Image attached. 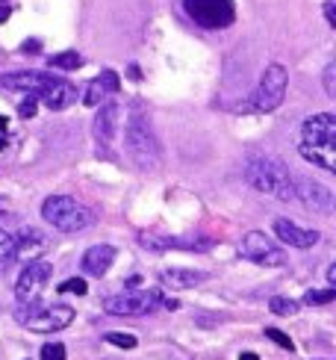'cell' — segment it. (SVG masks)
Here are the masks:
<instances>
[{"label": "cell", "mask_w": 336, "mask_h": 360, "mask_svg": "<svg viewBox=\"0 0 336 360\" xmlns=\"http://www.w3.org/2000/svg\"><path fill=\"white\" fill-rule=\"evenodd\" d=\"M36 98H39L48 110H65V107H71V103L77 101V89H74L68 80L53 77V83H51V86H44Z\"/></svg>", "instance_id": "5bb4252c"}, {"label": "cell", "mask_w": 336, "mask_h": 360, "mask_svg": "<svg viewBox=\"0 0 336 360\" xmlns=\"http://www.w3.org/2000/svg\"><path fill=\"white\" fill-rule=\"evenodd\" d=\"M118 103H103V107L98 110L95 115V124H91V130H95V139L101 145H112L115 142V130H118Z\"/></svg>", "instance_id": "9a60e30c"}, {"label": "cell", "mask_w": 336, "mask_h": 360, "mask_svg": "<svg viewBox=\"0 0 336 360\" xmlns=\"http://www.w3.org/2000/svg\"><path fill=\"white\" fill-rule=\"evenodd\" d=\"M0 4H4V0H0Z\"/></svg>", "instance_id": "60d3db41"}, {"label": "cell", "mask_w": 336, "mask_h": 360, "mask_svg": "<svg viewBox=\"0 0 336 360\" xmlns=\"http://www.w3.org/2000/svg\"><path fill=\"white\" fill-rule=\"evenodd\" d=\"M295 201H301L304 207H310L313 213H325L330 216L333 210V192L322 184H316L310 177H301L295 174Z\"/></svg>", "instance_id": "8fae6325"}, {"label": "cell", "mask_w": 336, "mask_h": 360, "mask_svg": "<svg viewBox=\"0 0 336 360\" xmlns=\"http://www.w3.org/2000/svg\"><path fill=\"white\" fill-rule=\"evenodd\" d=\"M98 80L103 83V89H106V92H110V95H115L118 89H121V80H118V74H115V71H103Z\"/></svg>", "instance_id": "f1b7e54d"}, {"label": "cell", "mask_w": 336, "mask_h": 360, "mask_svg": "<svg viewBox=\"0 0 336 360\" xmlns=\"http://www.w3.org/2000/svg\"><path fill=\"white\" fill-rule=\"evenodd\" d=\"M106 98V89H103V83L101 80H91L89 86H86V95H83V103L86 107H98V103Z\"/></svg>", "instance_id": "603a6c76"}, {"label": "cell", "mask_w": 336, "mask_h": 360, "mask_svg": "<svg viewBox=\"0 0 336 360\" xmlns=\"http://www.w3.org/2000/svg\"><path fill=\"white\" fill-rule=\"evenodd\" d=\"M328 283H330V287H336V266L328 269Z\"/></svg>", "instance_id": "8d00e7d4"}, {"label": "cell", "mask_w": 336, "mask_h": 360, "mask_svg": "<svg viewBox=\"0 0 336 360\" xmlns=\"http://www.w3.org/2000/svg\"><path fill=\"white\" fill-rule=\"evenodd\" d=\"M274 236H278L280 243L292 245V248H313V245H318V239H322V233H318V231L301 228V224L289 221V219L274 221Z\"/></svg>", "instance_id": "7c38bea8"}, {"label": "cell", "mask_w": 336, "mask_h": 360, "mask_svg": "<svg viewBox=\"0 0 336 360\" xmlns=\"http://www.w3.org/2000/svg\"><path fill=\"white\" fill-rule=\"evenodd\" d=\"M266 337H269L271 342H278V346H280V349H286V352H292V349H295V342L289 340L283 331H278V328H266Z\"/></svg>", "instance_id": "484cf974"}, {"label": "cell", "mask_w": 336, "mask_h": 360, "mask_svg": "<svg viewBox=\"0 0 336 360\" xmlns=\"http://www.w3.org/2000/svg\"><path fill=\"white\" fill-rule=\"evenodd\" d=\"M21 325H27L30 331L36 334H48V331H63L74 322V307L68 304H48V307H39L30 302V313L27 310H18L15 313Z\"/></svg>", "instance_id": "ba28073f"}, {"label": "cell", "mask_w": 336, "mask_h": 360, "mask_svg": "<svg viewBox=\"0 0 336 360\" xmlns=\"http://www.w3.org/2000/svg\"><path fill=\"white\" fill-rule=\"evenodd\" d=\"M183 9L204 30H224L236 21L233 0H183Z\"/></svg>", "instance_id": "52a82bcc"}, {"label": "cell", "mask_w": 336, "mask_h": 360, "mask_svg": "<svg viewBox=\"0 0 336 360\" xmlns=\"http://www.w3.org/2000/svg\"><path fill=\"white\" fill-rule=\"evenodd\" d=\"M44 248V233L36 228H24L15 236V257L18 260H36Z\"/></svg>", "instance_id": "d6986e66"}, {"label": "cell", "mask_w": 336, "mask_h": 360, "mask_svg": "<svg viewBox=\"0 0 336 360\" xmlns=\"http://www.w3.org/2000/svg\"><path fill=\"white\" fill-rule=\"evenodd\" d=\"M124 148L130 160L139 166L142 172H150L160 166V142H157V133L150 127V122L145 115H130L127 118V127H124Z\"/></svg>", "instance_id": "3957f363"}, {"label": "cell", "mask_w": 336, "mask_h": 360, "mask_svg": "<svg viewBox=\"0 0 336 360\" xmlns=\"http://www.w3.org/2000/svg\"><path fill=\"white\" fill-rule=\"evenodd\" d=\"M286 86H289V74L283 65H269L263 71V77H259V86L254 89L251 95V110L254 112H271L278 110L283 98H286Z\"/></svg>", "instance_id": "8992f818"}, {"label": "cell", "mask_w": 336, "mask_h": 360, "mask_svg": "<svg viewBox=\"0 0 336 360\" xmlns=\"http://www.w3.org/2000/svg\"><path fill=\"white\" fill-rule=\"evenodd\" d=\"M209 275L207 272H198V269H162L160 281L165 287H174V290H192L198 283H204Z\"/></svg>", "instance_id": "ac0fdd59"}, {"label": "cell", "mask_w": 336, "mask_h": 360, "mask_svg": "<svg viewBox=\"0 0 336 360\" xmlns=\"http://www.w3.org/2000/svg\"><path fill=\"white\" fill-rule=\"evenodd\" d=\"M9 18V6H4V4H0V24H4Z\"/></svg>", "instance_id": "74e56055"}, {"label": "cell", "mask_w": 336, "mask_h": 360, "mask_svg": "<svg viewBox=\"0 0 336 360\" xmlns=\"http://www.w3.org/2000/svg\"><path fill=\"white\" fill-rule=\"evenodd\" d=\"M41 219L63 233H80L91 224V210L71 195H51L41 204Z\"/></svg>", "instance_id": "277c9868"}, {"label": "cell", "mask_w": 336, "mask_h": 360, "mask_svg": "<svg viewBox=\"0 0 336 360\" xmlns=\"http://www.w3.org/2000/svg\"><path fill=\"white\" fill-rule=\"evenodd\" d=\"M239 254L251 263H259V266H283L286 263V254L274 245L263 231H251V233L242 236Z\"/></svg>", "instance_id": "9c48e42d"}, {"label": "cell", "mask_w": 336, "mask_h": 360, "mask_svg": "<svg viewBox=\"0 0 336 360\" xmlns=\"http://www.w3.org/2000/svg\"><path fill=\"white\" fill-rule=\"evenodd\" d=\"M333 74H336V65L330 63V65L325 68V92H328L330 98H336V86H333Z\"/></svg>", "instance_id": "4dcf8cb0"}, {"label": "cell", "mask_w": 336, "mask_h": 360, "mask_svg": "<svg viewBox=\"0 0 336 360\" xmlns=\"http://www.w3.org/2000/svg\"><path fill=\"white\" fill-rule=\"evenodd\" d=\"M245 184L278 201H295V174L278 157L254 154L245 162Z\"/></svg>", "instance_id": "7a4b0ae2"}, {"label": "cell", "mask_w": 336, "mask_h": 360, "mask_svg": "<svg viewBox=\"0 0 336 360\" xmlns=\"http://www.w3.org/2000/svg\"><path fill=\"white\" fill-rule=\"evenodd\" d=\"M80 65H83V56L77 51H63L51 56V68H59V71H77Z\"/></svg>", "instance_id": "ffe728a7"}, {"label": "cell", "mask_w": 336, "mask_h": 360, "mask_svg": "<svg viewBox=\"0 0 336 360\" xmlns=\"http://www.w3.org/2000/svg\"><path fill=\"white\" fill-rule=\"evenodd\" d=\"M53 272V266L48 260H30L24 269H21V275H18V283H15V298H18L21 304H30V302H36L39 292L44 290V283H48Z\"/></svg>", "instance_id": "30bf717a"}, {"label": "cell", "mask_w": 336, "mask_h": 360, "mask_svg": "<svg viewBox=\"0 0 336 360\" xmlns=\"http://www.w3.org/2000/svg\"><path fill=\"white\" fill-rule=\"evenodd\" d=\"M139 283H142V278H130L124 287H127V290H139Z\"/></svg>", "instance_id": "d590c367"}, {"label": "cell", "mask_w": 336, "mask_h": 360, "mask_svg": "<svg viewBox=\"0 0 336 360\" xmlns=\"http://www.w3.org/2000/svg\"><path fill=\"white\" fill-rule=\"evenodd\" d=\"M271 313H278V316H295L298 313V302H292V298H283V295H274L269 302Z\"/></svg>", "instance_id": "7402d4cb"}, {"label": "cell", "mask_w": 336, "mask_h": 360, "mask_svg": "<svg viewBox=\"0 0 336 360\" xmlns=\"http://www.w3.org/2000/svg\"><path fill=\"white\" fill-rule=\"evenodd\" d=\"M24 51H27V53H30V51L36 53V51H39V41H27V44H24Z\"/></svg>", "instance_id": "f35d334b"}, {"label": "cell", "mask_w": 336, "mask_h": 360, "mask_svg": "<svg viewBox=\"0 0 336 360\" xmlns=\"http://www.w3.org/2000/svg\"><path fill=\"white\" fill-rule=\"evenodd\" d=\"M145 248H186V251H207L212 243L209 239L195 236H142Z\"/></svg>", "instance_id": "e0dca14e"}, {"label": "cell", "mask_w": 336, "mask_h": 360, "mask_svg": "<svg viewBox=\"0 0 336 360\" xmlns=\"http://www.w3.org/2000/svg\"><path fill=\"white\" fill-rule=\"evenodd\" d=\"M239 360H259V357H257L254 352H242V354H239Z\"/></svg>", "instance_id": "ab89813d"}, {"label": "cell", "mask_w": 336, "mask_h": 360, "mask_svg": "<svg viewBox=\"0 0 336 360\" xmlns=\"http://www.w3.org/2000/svg\"><path fill=\"white\" fill-rule=\"evenodd\" d=\"M325 18H328V24H330V27H336V12H333V0H328V4H325Z\"/></svg>", "instance_id": "836d02e7"}, {"label": "cell", "mask_w": 336, "mask_h": 360, "mask_svg": "<svg viewBox=\"0 0 336 360\" xmlns=\"http://www.w3.org/2000/svg\"><path fill=\"white\" fill-rule=\"evenodd\" d=\"M160 304H162L160 290H124L118 295L103 298V310L112 313V316H148Z\"/></svg>", "instance_id": "5b68a950"}, {"label": "cell", "mask_w": 336, "mask_h": 360, "mask_svg": "<svg viewBox=\"0 0 336 360\" xmlns=\"http://www.w3.org/2000/svg\"><path fill=\"white\" fill-rule=\"evenodd\" d=\"M162 307H168V310H177L180 304H177V298H162Z\"/></svg>", "instance_id": "e575fe53"}, {"label": "cell", "mask_w": 336, "mask_h": 360, "mask_svg": "<svg viewBox=\"0 0 336 360\" xmlns=\"http://www.w3.org/2000/svg\"><path fill=\"white\" fill-rule=\"evenodd\" d=\"M6 89H15V92H27V95H39L44 86L53 83V74H41V71H15V74H4L0 77Z\"/></svg>", "instance_id": "4fadbf2b"}, {"label": "cell", "mask_w": 336, "mask_h": 360, "mask_svg": "<svg viewBox=\"0 0 336 360\" xmlns=\"http://www.w3.org/2000/svg\"><path fill=\"white\" fill-rule=\"evenodd\" d=\"M106 342L118 349H136V337L133 334H106Z\"/></svg>", "instance_id": "83f0119b"}, {"label": "cell", "mask_w": 336, "mask_h": 360, "mask_svg": "<svg viewBox=\"0 0 336 360\" xmlns=\"http://www.w3.org/2000/svg\"><path fill=\"white\" fill-rule=\"evenodd\" d=\"M336 298V290L328 287V290H310L307 295H304V304H330Z\"/></svg>", "instance_id": "cb8c5ba5"}, {"label": "cell", "mask_w": 336, "mask_h": 360, "mask_svg": "<svg viewBox=\"0 0 336 360\" xmlns=\"http://www.w3.org/2000/svg\"><path fill=\"white\" fill-rule=\"evenodd\" d=\"M112 263H115V248L112 245H91L83 254V272L86 275L103 278L112 269Z\"/></svg>", "instance_id": "2e32d148"}, {"label": "cell", "mask_w": 336, "mask_h": 360, "mask_svg": "<svg viewBox=\"0 0 336 360\" xmlns=\"http://www.w3.org/2000/svg\"><path fill=\"white\" fill-rule=\"evenodd\" d=\"M41 360H65V346L63 342H48V346H41Z\"/></svg>", "instance_id": "d4e9b609"}, {"label": "cell", "mask_w": 336, "mask_h": 360, "mask_svg": "<svg viewBox=\"0 0 336 360\" xmlns=\"http://www.w3.org/2000/svg\"><path fill=\"white\" fill-rule=\"evenodd\" d=\"M298 154L325 172H336V118L330 112L310 115L301 124Z\"/></svg>", "instance_id": "6da1fadb"}, {"label": "cell", "mask_w": 336, "mask_h": 360, "mask_svg": "<svg viewBox=\"0 0 336 360\" xmlns=\"http://www.w3.org/2000/svg\"><path fill=\"white\" fill-rule=\"evenodd\" d=\"M59 292H77V295H86L89 287H86V281H83V278H68L65 283H59Z\"/></svg>", "instance_id": "4316f807"}, {"label": "cell", "mask_w": 336, "mask_h": 360, "mask_svg": "<svg viewBox=\"0 0 336 360\" xmlns=\"http://www.w3.org/2000/svg\"><path fill=\"white\" fill-rule=\"evenodd\" d=\"M15 260V236L6 233V231H0V269H9Z\"/></svg>", "instance_id": "44dd1931"}, {"label": "cell", "mask_w": 336, "mask_h": 360, "mask_svg": "<svg viewBox=\"0 0 336 360\" xmlns=\"http://www.w3.org/2000/svg\"><path fill=\"white\" fill-rule=\"evenodd\" d=\"M6 136H9V122H6L4 115H0V151L6 148Z\"/></svg>", "instance_id": "d6a6232c"}, {"label": "cell", "mask_w": 336, "mask_h": 360, "mask_svg": "<svg viewBox=\"0 0 336 360\" xmlns=\"http://www.w3.org/2000/svg\"><path fill=\"white\" fill-rule=\"evenodd\" d=\"M9 224H12V213H9L6 201L0 198V231H4V228H9Z\"/></svg>", "instance_id": "1f68e13d"}, {"label": "cell", "mask_w": 336, "mask_h": 360, "mask_svg": "<svg viewBox=\"0 0 336 360\" xmlns=\"http://www.w3.org/2000/svg\"><path fill=\"white\" fill-rule=\"evenodd\" d=\"M36 110H39V98H27V101L18 103V115H21V118H33Z\"/></svg>", "instance_id": "f546056e"}]
</instances>
